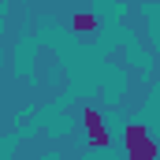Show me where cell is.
Instances as JSON below:
<instances>
[{
  "mask_svg": "<svg viewBox=\"0 0 160 160\" xmlns=\"http://www.w3.org/2000/svg\"><path fill=\"white\" fill-rule=\"evenodd\" d=\"M0 134H4V130H0Z\"/></svg>",
  "mask_w": 160,
  "mask_h": 160,
  "instance_id": "cell-4",
  "label": "cell"
},
{
  "mask_svg": "<svg viewBox=\"0 0 160 160\" xmlns=\"http://www.w3.org/2000/svg\"><path fill=\"white\" fill-rule=\"evenodd\" d=\"M71 30H78V34H89V30H97V15H89V11H78V15H71Z\"/></svg>",
  "mask_w": 160,
  "mask_h": 160,
  "instance_id": "cell-3",
  "label": "cell"
},
{
  "mask_svg": "<svg viewBox=\"0 0 160 160\" xmlns=\"http://www.w3.org/2000/svg\"><path fill=\"white\" fill-rule=\"evenodd\" d=\"M82 123H86V134H89V145H93V149H108V145H112L108 127L101 123L97 108H86V112H82Z\"/></svg>",
  "mask_w": 160,
  "mask_h": 160,
  "instance_id": "cell-2",
  "label": "cell"
},
{
  "mask_svg": "<svg viewBox=\"0 0 160 160\" xmlns=\"http://www.w3.org/2000/svg\"><path fill=\"white\" fill-rule=\"evenodd\" d=\"M123 138H127V157L130 160H157L160 149H157V142L149 138V130H145L142 123H130Z\"/></svg>",
  "mask_w": 160,
  "mask_h": 160,
  "instance_id": "cell-1",
  "label": "cell"
}]
</instances>
